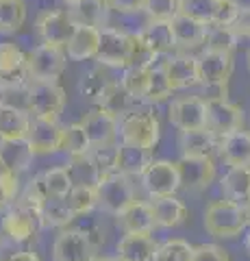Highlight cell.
Returning a JSON list of instances; mask_svg holds the SVG:
<instances>
[{"label":"cell","instance_id":"cell-1","mask_svg":"<svg viewBox=\"0 0 250 261\" xmlns=\"http://www.w3.org/2000/svg\"><path fill=\"white\" fill-rule=\"evenodd\" d=\"M44 226V198L33 185L24 192L3 218V231L15 242H26Z\"/></svg>","mask_w":250,"mask_h":261},{"label":"cell","instance_id":"cell-2","mask_svg":"<svg viewBox=\"0 0 250 261\" xmlns=\"http://www.w3.org/2000/svg\"><path fill=\"white\" fill-rule=\"evenodd\" d=\"M205 228L209 235H213L217 240H231L241 235L248 228L241 202L229 198L213 200L205 209Z\"/></svg>","mask_w":250,"mask_h":261},{"label":"cell","instance_id":"cell-3","mask_svg":"<svg viewBox=\"0 0 250 261\" xmlns=\"http://www.w3.org/2000/svg\"><path fill=\"white\" fill-rule=\"evenodd\" d=\"M120 140L124 144L155 148L161 140L159 118L148 109H133L131 113L120 118Z\"/></svg>","mask_w":250,"mask_h":261},{"label":"cell","instance_id":"cell-4","mask_svg":"<svg viewBox=\"0 0 250 261\" xmlns=\"http://www.w3.org/2000/svg\"><path fill=\"white\" fill-rule=\"evenodd\" d=\"M66 109V89L57 81H31L26 87V111L33 118H57Z\"/></svg>","mask_w":250,"mask_h":261},{"label":"cell","instance_id":"cell-5","mask_svg":"<svg viewBox=\"0 0 250 261\" xmlns=\"http://www.w3.org/2000/svg\"><path fill=\"white\" fill-rule=\"evenodd\" d=\"M96 194H98V207L111 216L122 214L133 200H137L131 176L118 172V170L102 174L98 187H96Z\"/></svg>","mask_w":250,"mask_h":261},{"label":"cell","instance_id":"cell-6","mask_svg":"<svg viewBox=\"0 0 250 261\" xmlns=\"http://www.w3.org/2000/svg\"><path fill=\"white\" fill-rule=\"evenodd\" d=\"M68 63V53L63 46L39 44L26 53V68L31 81H57Z\"/></svg>","mask_w":250,"mask_h":261},{"label":"cell","instance_id":"cell-7","mask_svg":"<svg viewBox=\"0 0 250 261\" xmlns=\"http://www.w3.org/2000/svg\"><path fill=\"white\" fill-rule=\"evenodd\" d=\"M142 185H144V190L148 192L150 198L174 196L181 190L179 161H168V159L152 161L146 172L142 174Z\"/></svg>","mask_w":250,"mask_h":261},{"label":"cell","instance_id":"cell-8","mask_svg":"<svg viewBox=\"0 0 250 261\" xmlns=\"http://www.w3.org/2000/svg\"><path fill=\"white\" fill-rule=\"evenodd\" d=\"M131 48L133 35L104 27L100 29V46L94 61H98V65H102V68H126L128 59H131Z\"/></svg>","mask_w":250,"mask_h":261},{"label":"cell","instance_id":"cell-9","mask_svg":"<svg viewBox=\"0 0 250 261\" xmlns=\"http://www.w3.org/2000/svg\"><path fill=\"white\" fill-rule=\"evenodd\" d=\"M0 83H3L7 92L26 89L31 83L29 68H26V55L13 42L0 44Z\"/></svg>","mask_w":250,"mask_h":261},{"label":"cell","instance_id":"cell-10","mask_svg":"<svg viewBox=\"0 0 250 261\" xmlns=\"http://www.w3.org/2000/svg\"><path fill=\"white\" fill-rule=\"evenodd\" d=\"M54 261H96V244L83 228L61 231L52 244Z\"/></svg>","mask_w":250,"mask_h":261},{"label":"cell","instance_id":"cell-11","mask_svg":"<svg viewBox=\"0 0 250 261\" xmlns=\"http://www.w3.org/2000/svg\"><path fill=\"white\" fill-rule=\"evenodd\" d=\"M168 118L179 130H191L207 126V100L200 94L179 96L170 102Z\"/></svg>","mask_w":250,"mask_h":261},{"label":"cell","instance_id":"cell-12","mask_svg":"<svg viewBox=\"0 0 250 261\" xmlns=\"http://www.w3.org/2000/svg\"><path fill=\"white\" fill-rule=\"evenodd\" d=\"M35 27L42 44L66 48L76 31V22L70 15V11H44L39 13Z\"/></svg>","mask_w":250,"mask_h":261},{"label":"cell","instance_id":"cell-13","mask_svg":"<svg viewBox=\"0 0 250 261\" xmlns=\"http://www.w3.org/2000/svg\"><path fill=\"white\" fill-rule=\"evenodd\" d=\"M244 126V111L229 98L207 100V128L217 137H224Z\"/></svg>","mask_w":250,"mask_h":261},{"label":"cell","instance_id":"cell-14","mask_svg":"<svg viewBox=\"0 0 250 261\" xmlns=\"http://www.w3.org/2000/svg\"><path fill=\"white\" fill-rule=\"evenodd\" d=\"M63 130L66 126H61L57 118H31L26 140L33 146L35 154H50L61 150Z\"/></svg>","mask_w":250,"mask_h":261},{"label":"cell","instance_id":"cell-15","mask_svg":"<svg viewBox=\"0 0 250 261\" xmlns=\"http://www.w3.org/2000/svg\"><path fill=\"white\" fill-rule=\"evenodd\" d=\"M181 190L185 192H203L215 178V163L213 157H181Z\"/></svg>","mask_w":250,"mask_h":261},{"label":"cell","instance_id":"cell-16","mask_svg":"<svg viewBox=\"0 0 250 261\" xmlns=\"http://www.w3.org/2000/svg\"><path fill=\"white\" fill-rule=\"evenodd\" d=\"M163 68L168 72V79H170L174 92L176 89H193L200 87V83H203L198 55H189V53L172 55L163 61Z\"/></svg>","mask_w":250,"mask_h":261},{"label":"cell","instance_id":"cell-17","mask_svg":"<svg viewBox=\"0 0 250 261\" xmlns=\"http://www.w3.org/2000/svg\"><path fill=\"white\" fill-rule=\"evenodd\" d=\"M87 137H90L92 146H102V144H114L118 130H120V120L109 113L104 107H94L92 111L85 113V118L80 120Z\"/></svg>","mask_w":250,"mask_h":261},{"label":"cell","instance_id":"cell-18","mask_svg":"<svg viewBox=\"0 0 250 261\" xmlns=\"http://www.w3.org/2000/svg\"><path fill=\"white\" fill-rule=\"evenodd\" d=\"M200 65V85H229V79L233 74V53L222 50H209L205 48L198 55Z\"/></svg>","mask_w":250,"mask_h":261},{"label":"cell","instance_id":"cell-19","mask_svg":"<svg viewBox=\"0 0 250 261\" xmlns=\"http://www.w3.org/2000/svg\"><path fill=\"white\" fill-rule=\"evenodd\" d=\"M217 146H220V137L211 133L207 126L179 133L181 157H213V152H217Z\"/></svg>","mask_w":250,"mask_h":261},{"label":"cell","instance_id":"cell-20","mask_svg":"<svg viewBox=\"0 0 250 261\" xmlns=\"http://www.w3.org/2000/svg\"><path fill=\"white\" fill-rule=\"evenodd\" d=\"M172 29H174V37H176V48L183 53H191L196 48L205 46V39H207V24L198 22L189 18L185 13H179L176 18L172 20Z\"/></svg>","mask_w":250,"mask_h":261},{"label":"cell","instance_id":"cell-21","mask_svg":"<svg viewBox=\"0 0 250 261\" xmlns=\"http://www.w3.org/2000/svg\"><path fill=\"white\" fill-rule=\"evenodd\" d=\"M159 244L150 233H126L118 244L120 261H155Z\"/></svg>","mask_w":250,"mask_h":261},{"label":"cell","instance_id":"cell-22","mask_svg":"<svg viewBox=\"0 0 250 261\" xmlns=\"http://www.w3.org/2000/svg\"><path fill=\"white\" fill-rule=\"evenodd\" d=\"M100 46V29L87 27V24H76V31L66 46L68 59L72 61H87L94 59Z\"/></svg>","mask_w":250,"mask_h":261},{"label":"cell","instance_id":"cell-23","mask_svg":"<svg viewBox=\"0 0 250 261\" xmlns=\"http://www.w3.org/2000/svg\"><path fill=\"white\" fill-rule=\"evenodd\" d=\"M217 154L227 166H250V133L239 128L220 137Z\"/></svg>","mask_w":250,"mask_h":261},{"label":"cell","instance_id":"cell-24","mask_svg":"<svg viewBox=\"0 0 250 261\" xmlns=\"http://www.w3.org/2000/svg\"><path fill=\"white\" fill-rule=\"evenodd\" d=\"M116 218H118V224L124 228V233H152V228L157 226L152 205L144 200H133Z\"/></svg>","mask_w":250,"mask_h":261},{"label":"cell","instance_id":"cell-25","mask_svg":"<svg viewBox=\"0 0 250 261\" xmlns=\"http://www.w3.org/2000/svg\"><path fill=\"white\" fill-rule=\"evenodd\" d=\"M155 161L152 159V148H144V146L135 144H120L118 150V172L126 176H140L148 170V166Z\"/></svg>","mask_w":250,"mask_h":261},{"label":"cell","instance_id":"cell-26","mask_svg":"<svg viewBox=\"0 0 250 261\" xmlns=\"http://www.w3.org/2000/svg\"><path fill=\"white\" fill-rule=\"evenodd\" d=\"M31 185L37 190V194L42 198H66L70 194L72 185V178L68 174L66 166L63 168H52V170H46L39 176H35V181H31Z\"/></svg>","mask_w":250,"mask_h":261},{"label":"cell","instance_id":"cell-27","mask_svg":"<svg viewBox=\"0 0 250 261\" xmlns=\"http://www.w3.org/2000/svg\"><path fill=\"white\" fill-rule=\"evenodd\" d=\"M66 170L74 187H98L102 178V170L98 168V163L94 161L90 152L70 157V161L66 163Z\"/></svg>","mask_w":250,"mask_h":261},{"label":"cell","instance_id":"cell-28","mask_svg":"<svg viewBox=\"0 0 250 261\" xmlns=\"http://www.w3.org/2000/svg\"><path fill=\"white\" fill-rule=\"evenodd\" d=\"M140 37L146 42L157 55H170L176 50V37H174V29L172 22H163V20H150L146 27L140 31Z\"/></svg>","mask_w":250,"mask_h":261},{"label":"cell","instance_id":"cell-29","mask_svg":"<svg viewBox=\"0 0 250 261\" xmlns=\"http://www.w3.org/2000/svg\"><path fill=\"white\" fill-rule=\"evenodd\" d=\"M31 126L29 111L13 105H0V142L3 140H18L26 137Z\"/></svg>","mask_w":250,"mask_h":261},{"label":"cell","instance_id":"cell-30","mask_svg":"<svg viewBox=\"0 0 250 261\" xmlns=\"http://www.w3.org/2000/svg\"><path fill=\"white\" fill-rule=\"evenodd\" d=\"M152 214H155V222L161 228H174L185 222L187 218V207L176 198V196H161V198H152Z\"/></svg>","mask_w":250,"mask_h":261},{"label":"cell","instance_id":"cell-31","mask_svg":"<svg viewBox=\"0 0 250 261\" xmlns=\"http://www.w3.org/2000/svg\"><path fill=\"white\" fill-rule=\"evenodd\" d=\"M0 157L9 166L15 174L24 172L31 161L35 157V150L26 137H18V140H3L0 142Z\"/></svg>","mask_w":250,"mask_h":261},{"label":"cell","instance_id":"cell-32","mask_svg":"<svg viewBox=\"0 0 250 261\" xmlns=\"http://www.w3.org/2000/svg\"><path fill=\"white\" fill-rule=\"evenodd\" d=\"M224 198L244 202L250 198V166H231L220 181Z\"/></svg>","mask_w":250,"mask_h":261},{"label":"cell","instance_id":"cell-33","mask_svg":"<svg viewBox=\"0 0 250 261\" xmlns=\"http://www.w3.org/2000/svg\"><path fill=\"white\" fill-rule=\"evenodd\" d=\"M109 0H80V3L70 7V15L76 24H87V27L104 29L109 15Z\"/></svg>","mask_w":250,"mask_h":261},{"label":"cell","instance_id":"cell-34","mask_svg":"<svg viewBox=\"0 0 250 261\" xmlns=\"http://www.w3.org/2000/svg\"><path fill=\"white\" fill-rule=\"evenodd\" d=\"M135 102H137V98L128 92V89L120 83V81H114V83L109 85L107 94L102 96V100L98 105L107 109L109 113H114V116L120 120L122 116H126V113H131L135 109Z\"/></svg>","mask_w":250,"mask_h":261},{"label":"cell","instance_id":"cell-35","mask_svg":"<svg viewBox=\"0 0 250 261\" xmlns=\"http://www.w3.org/2000/svg\"><path fill=\"white\" fill-rule=\"evenodd\" d=\"M111 83H114V79H109L107 72H104L98 65V68L87 70L85 74L80 76L78 92H80V96H83V98H87V100H92V102L98 105L102 100V96L107 94V89H109Z\"/></svg>","mask_w":250,"mask_h":261},{"label":"cell","instance_id":"cell-36","mask_svg":"<svg viewBox=\"0 0 250 261\" xmlns=\"http://www.w3.org/2000/svg\"><path fill=\"white\" fill-rule=\"evenodd\" d=\"M26 22L24 0H0V35H13Z\"/></svg>","mask_w":250,"mask_h":261},{"label":"cell","instance_id":"cell-37","mask_svg":"<svg viewBox=\"0 0 250 261\" xmlns=\"http://www.w3.org/2000/svg\"><path fill=\"white\" fill-rule=\"evenodd\" d=\"M174 87L168 79V72L163 65H152L150 68V79H148V89H146V96H144V102H150V105H159V102H165L168 98L172 96Z\"/></svg>","mask_w":250,"mask_h":261},{"label":"cell","instance_id":"cell-38","mask_svg":"<svg viewBox=\"0 0 250 261\" xmlns=\"http://www.w3.org/2000/svg\"><path fill=\"white\" fill-rule=\"evenodd\" d=\"M220 7L222 0H181V13L207 24V27H213L217 22Z\"/></svg>","mask_w":250,"mask_h":261},{"label":"cell","instance_id":"cell-39","mask_svg":"<svg viewBox=\"0 0 250 261\" xmlns=\"http://www.w3.org/2000/svg\"><path fill=\"white\" fill-rule=\"evenodd\" d=\"M66 202L72 214L78 218L90 214L94 207H98V194H96V187H72L66 196Z\"/></svg>","mask_w":250,"mask_h":261},{"label":"cell","instance_id":"cell-40","mask_svg":"<svg viewBox=\"0 0 250 261\" xmlns=\"http://www.w3.org/2000/svg\"><path fill=\"white\" fill-rule=\"evenodd\" d=\"M90 148H92V142H90V137H87L83 124H80V122H76V124H68L66 130H63L61 150L68 152L70 157H74V154L90 152Z\"/></svg>","mask_w":250,"mask_h":261},{"label":"cell","instance_id":"cell-41","mask_svg":"<svg viewBox=\"0 0 250 261\" xmlns=\"http://www.w3.org/2000/svg\"><path fill=\"white\" fill-rule=\"evenodd\" d=\"M239 39L237 35L231 31V27H213L207 29V39H205V48L209 50H222V53H233L237 48Z\"/></svg>","mask_w":250,"mask_h":261},{"label":"cell","instance_id":"cell-42","mask_svg":"<svg viewBox=\"0 0 250 261\" xmlns=\"http://www.w3.org/2000/svg\"><path fill=\"white\" fill-rule=\"evenodd\" d=\"M193 259V246L185 240H165L159 244L155 252V261H191Z\"/></svg>","mask_w":250,"mask_h":261},{"label":"cell","instance_id":"cell-43","mask_svg":"<svg viewBox=\"0 0 250 261\" xmlns=\"http://www.w3.org/2000/svg\"><path fill=\"white\" fill-rule=\"evenodd\" d=\"M148 79H150V68H135V65H128V68H124V72H122L120 83H122L137 100H144L146 89H148Z\"/></svg>","mask_w":250,"mask_h":261},{"label":"cell","instance_id":"cell-44","mask_svg":"<svg viewBox=\"0 0 250 261\" xmlns=\"http://www.w3.org/2000/svg\"><path fill=\"white\" fill-rule=\"evenodd\" d=\"M76 216L70 211L66 198H46L44 200V224L63 226L72 222Z\"/></svg>","mask_w":250,"mask_h":261},{"label":"cell","instance_id":"cell-45","mask_svg":"<svg viewBox=\"0 0 250 261\" xmlns=\"http://www.w3.org/2000/svg\"><path fill=\"white\" fill-rule=\"evenodd\" d=\"M144 11L150 20L172 22L181 13V0H146Z\"/></svg>","mask_w":250,"mask_h":261},{"label":"cell","instance_id":"cell-46","mask_svg":"<svg viewBox=\"0 0 250 261\" xmlns=\"http://www.w3.org/2000/svg\"><path fill=\"white\" fill-rule=\"evenodd\" d=\"M118 150H120V144H102V146H92L90 148V154L94 157V161L98 163L102 174L116 172V168H118Z\"/></svg>","mask_w":250,"mask_h":261},{"label":"cell","instance_id":"cell-47","mask_svg":"<svg viewBox=\"0 0 250 261\" xmlns=\"http://www.w3.org/2000/svg\"><path fill=\"white\" fill-rule=\"evenodd\" d=\"M157 57L159 55L140 37V33L133 35V48H131V59H128V65H135V68H152L155 61H157Z\"/></svg>","mask_w":250,"mask_h":261},{"label":"cell","instance_id":"cell-48","mask_svg":"<svg viewBox=\"0 0 250 261\" xmlns=\"http://www.w3.org/2000/svg\"><path fill=\"white\" fill-rule=\"evenodd\" d=\"M191 261H231V257L217 244H200V246H193Z\"/></svg>","mask_w":250,"mask_h":261},{"label":"cell","instance_id":"cell-49","mask_svg":"<svg viewBox=\"0 0 250 261\" xmlns=\"http://www.w3.org/2000/svg\"><path fill=\"white\" fill-rule=\"evenodd\" d=\"M18 200V174L11 178H0V211H7Z\"/></svg>","mask_w":250,"mask_h":261},{"label":"cell","instance_id":"cell-50","mask_svg":"<svg viewBox=\"0 0 250 261\" xmlns=\"http://www.w3.org/2000/svg\"><path fill=\"white\" fill-rule=\"evenodd\" d=\"M231 31L237 35V39H250V5H241L235 22L231 24Z\"/></svg>","mask_w":250,"mask_h":261},{"label":"cell","instance_id":"cell-51","mask_svg":"<svg viewBox=\"0 0 250 261\" xmlns=\"http://www.w3.org/2000/svg\"><path fill=\"white\" fill-rule=\"evenodd\" d=\"M109 5L118 13H137V11H144L146 0H109Z\"/></svg>","mask_w":250,"mask_h":261},{"label":"cell","instance_id":"cell-52","mask_svg":"<svg viewBox=\"0 0 250 261\" xmlns=\"http://www.w3.org/2000/svg\"><path fill=\"white\" fill-rule=\"evenodd\" d=\"M3 261H39V257L31 250H18V252H11L9 257H5Z\"/></svg>","mask_w":250,"mask_h":261},{"label":"cell","instance_id":"cell-53","mask_svg":"<svg viewBox=\"0 0 250 261\" xmlns=\"http://www.w3.org/2000/svg\"><path fill=\"white\" fill-rule=\"evenodd\" d=\"M11 176H15V172H13L9 166H7L5 159L0 157V178H11Z\"/></svg>","mask_w":250,"mask_h":261},{"label":"cell","instance_id":"cell-54","mask_svg":"<svg viewBox=\"0 0 250 261\" xmlns=\"http://www.w3.org/2000/svg\"><path fill=\"white\" fill-rule=\"evenodd\" d=\"M241 209H244L246 222H248V226H250V198H248V200H244V202H241Z\"/></svg>","mask_w":250,"mask_h":261},{"label":"cell","instance_id":"cell-55","mask_svg":"<svg viewBox=\"0 0 250 261\" xmlns=\"http://www.w3.org/2000/svg\"><path fill=\"white\" fill-rule=\"evenodd\" d=\"M5 94H7V89L3 87V83H0V105H5Z\"/></svg>","mask_w":250,"mask_h":261},{"label":"cell","instance_id":"cell-56","mask_svg":"<svg viewBox=\"0 0 250 261\" xmlns=\"http://www.w3.org/2000/svg\"><path fill=\"white\" fill-rule=\"evenodd\" d=\"M244 244H246V250L250 252V231L246 233V240H244Z\"/></svg>","mask_w":250,"mask_h":261},{"label":"cell","instance_id":"cell-57","mask_svg":"<svg viewBox=\"0 0 250 261\" xmlns=\"http://www.w3.org/2000/svg\"><path fill=\"white\" fill-rule=\"evenodd\" d=\"M63 3H68V7H72V5H76V3H80V0H63Z\"/></svg>","mask_w":250,"mask_h":261},{"label":"cell","instance_id":"cell-58","mask_svg":"<svg viewBox=\"0 0 250 261\" xmlns=\"http://www.w3.org/2000/svg\"><path fill=\"white\" fill-rule=\"evenodd\" d=\"M96 261H120V259L116 257V259H96Z\"/></svg>","mask_w":250,"mask_h":261},{"label":"cell","instance_id":"cell-59","mask_svg":"<svg viewBox=\"0 0 250 261\" xmlns=\"http://www.w3.org/2000/svg\"><path fill=\"white\" fill-rule=\"evenodd\" d=\"M248 70H250V53H248Z\"/></svg>","mask_w":250,"mask_h":261}]
</instances>
